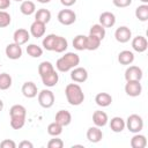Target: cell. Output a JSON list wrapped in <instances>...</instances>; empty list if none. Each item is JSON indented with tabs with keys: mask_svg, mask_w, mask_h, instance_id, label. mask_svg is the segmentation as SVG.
Masks as SVG:
<instances>
[{
	"mask_svg": "<svg viewBox=\"0 0 148 148\" xmlns=\"http://www.w3.org/2000/svg\"><path fill=\"white\" fill-rule=\"evenodd\" d=\"M65 95H66L67 102L73 106H77L82 104V102L84 101V94L82 91V88L77 83L67 84L65 88Z\"/></svg>",
	"mask_w": 148,
	"mask_h": 148,
	"instance_id": "1",
	"label": "cell"
},
{
	"mask_svg": "<svg viewBox=\"0 0 148 148\" xmlns=\"http://www.w3.org/2000/svg\"><path fill=\"white\" fill-rule=\"evenodd\" d=\"M80 64V57L74 52H67L65 56L59 58L56 62V67L59 72H68Z\"/></svg>",
	"mask_w": 148,
	"mask_h": 148,
	"instance_id": "2",
	"label": "cell"
},
{
	"mask_svg": "<svg viewBox=\"0 0 148 148\" xmlns=\"http://www.w3.org/2000/svg\"><path fill=\"white\" fill-rule=\"evenodd\" d=\"M125 126L132 133H139L143 128V120L139 114H131L125 121Z\"/></svg>",
	"mask_w": 148,
	"mask_h": 148,
	"instance_id": "3",
	"label": "cell"
},
{
	"mask_svg": "<svg viewBox=\"0 0 148 148\" xmlns=\"http://www.w3.org/2000/svg\"><path fill=\"white\" fill-rule=\"evenodd\" d=\"M38 103L44 109H50L54 104V95L49 89H43L38 92Z\"/></svg>",
	"mask_w": 148,
	"mask_h": 148,
	"instance_id": "4",
	"label": "cell"
},
{
	"mask_svg": "<svg viewBox=\"0 0 148 148\" xmlns=\"http://www.w3.org/2000/svg\"><path fill=\"white\" fill-rule=\"evenodd\" d=\"M57 17L58 21L64 25H71L76 21V14L72 9H61Z\"/></svg>",
	"mask_w": 148,
	"mask_h": 148,
	"instance_id": "5",
	"label": "cell"
},
{
	"mask_svg": "<svg viewBox=\"0 0 148 148\" xmlns=\"http://www.w3.org/2000/svg\"><path fill=\"white\" fill-rule=\"evenodd\" d=\"M114 38L119 43H127L132 38V31L128 27L121 25L114 31Z\"/></svg>",
	"mask_w": 148,
	"mask_h": 148,
	"instance_id": "6",
	"label": "cell"
},
{
	"mask_svg": "<svg viewBox=\"0 0 148 148\" xmlns=\"http://www.w3.org/2000/svg\"><path fill=\"white\" fill-rule=\"evenodd\" d=\"M141 91H142V86L140 81H126V84H125L126 95L131 97H136L141 94Z\"/></svg>",
	"mask_w": 148,
	"mask_h": 148,
	"instance_id": "7",
	"label": "cell"
},
{
	"mask_svg": "<svg viewBox=\"0 0 148 148\" xmlns=\"http://www.w3.org/2000/svg\"><path fill=\"white\" fill-rule=\"evenodd\" d=\"M142 69L138 66H130L125 71V80L126 81H141L142 79Z\"/></svg>",
	"mask_w": 148,
	"mask_h": 148,
	"instance_id": "8",
	"label": "cell"
},
{
	"mask_svg": "<svg viewBox=\"0 0 148 148\" xmlns=\"http://www.w3.org/2000/svg\"><path fill=\"white\" fill-rule=\"evenodd\" d=\"M5 53L9 59L16 60V59H20L22 56V47H21V45L16 44V43H10L6 46Z\"/></svg>",
	"mask_w": 148,
	"mask_h": 148,
	"instance_id": "9",
	"label": "cell"
},
{
	"mask_svg": "<svg viewBox=\"0 0 148 148\" xmlns=\"http://www.w3.org/2000/svg\"><path fill=\"white\" fill-rule=\"evenodd\" d=\"M71 79L74 81V82H77V83H82V82H86L87 79H88V72L86 68L83 67H74L71 72Z\"/></svg>",
	"mask_w": 148,
	"mask_h": 148,
	"instance_id": "10",
	"label": "cell"
},
{
	"mask_svg": "<svg viewBox=\"0 0 148 148\" xmlns=\"http://www.w3.org/2000/svg\"><path fill=\"white\" fill-rule=\"evenodd\" d=\"M54 121L58 123L59 125H61L62 127L65 126H68L72 121V114L69 111L67 110H59L57 113H56V117H54Z\"/></svg>",
	"mask_w": 148,
	"mask_h": 148,
	"instance_id": "11",
	"label": "cell"
},
{
	"mask_svg": "<svg viewBox=\"0 0 148 148\" xmlns=\"http://www.w3.org/2000/svg\"><path fill=\"white\" fill-rule=\"evenodd\" d=\"M103 138V132L98 126H91L88 128L87 131V139L89 142L92 143H97L102 140Z\"/></svg>",
	"mask_w": 148,
	"mask_h": 148,
	"instance_id": "12",
	"label": "cell"
},
{
	"mask_svg": "<svg viewBox=\"0 0 148 148\" xmlns=\"http://www.w3.org/2000/svg\"><path fill=\"white\" fill-rule=\"evenodd\" d=\"M30 38V32H28V30L21 28V29H17L14 31V35H13V39H14V43L18 44V45H23L25 44Z\"/></svg>",
	"mask_w": 148,
	"mask_h": 148,
	"instance_id": "13",
	"label": "cell"
},
{
	"mask_svg": "<svg viewBox=\"0 0 148 148\" xmlns=\"http://www.w3.org/2000/svg\"><path fill=\"white\" fill-rule=\"evenodd\" d=\"M132 47L134 51L139 52V53H142L147 50L148 47V42L146 39V37L143 36H136L132 39Z\"/></svg>",
	"mask_w": 148,
	"mask_h": 148,
	"instance_id": "14",
	"label": "cell"
},
{
	"mask_svg": "<svg viewBox=\"0 0 148 148\" xmlns=\"http://www.w3.org/2000/svg\"><path fill=\"white\" fill-rule=\"evenodd\" d=\"M21 91L23 94L24 97L27 98H34L37 96V86L31 82V81H28V82H24L22 88H21Z\"/></svg>",
	"mask_w": 148,
	"mask_h": 148,
	"instance_id": "15",
	"label": "cell"
},
{
	"mask_svg": "<svg viewBox=\"0 0 148 148\" xmlns=\"http://www.w3.org/2000/svg\"><path fill=\"white\" fill-rule=\"evenodd\" d=\"M116 23V16L111 12H103L99 15V24L104 28H111Z\"/></svg>",
	"mask_w": 148,
	"mask_h": 148,
	"instance_id": "16",
	"label": "cell"
},
{
	"mask_svg": "<svg viewBox=\"0 0 148 148\" xmlns=\"http://www.w3.org/2000/svg\"><path fill=\"white\" fill-rule=\"evenodd\" d=\"M45 30H46L45 24L42 22H38V21H34L30 25V35L35 38L43 37L45 34Z\"/></svg>",
	"mask_w": 148,
	"mask_h": 148,
	"instance_id": "17",
	"label": "cell"
},
{
	"mask_svg": "<svg viewBox=\"0 0 148 148\" xmlns=\"http://www.w3.org/2000/svg\"><path fill=\"white\" fill-rule=\"evenodd\" d=\"M40 77H42L43 84L46 86V87H54V86L58 83V81H59V75H58V73L56 72V69L52 71V72L49 73V74H45V75L40 76Z\"/></svg>",
	"mask_w": 148,
	"mask_h": 148,
	"instance_id": "18",
	"label": "cell"
},
{
	"mask_svg": "<svg viewBox=\"0 0 148 148\" xmlns=\"http://www.w3.org/2000/svg\"><path fill=\"white\" fill-rule=\"evenodd\" d=\"M108 120H109L108 114H106L104 111L97 110V111H95V112L92 113V121H94V124H95L96 126H98V127L105 126V125L108 124Z\"/></svg>",
	"mask_w": 148,
	"mask_h": 148,
	"instance_id": "19",
	"label": "cell"
},
{
	"mask_svg": "<svg viewBox=\"0 0 148 148\" xmlns=\"http://www.w3.org/2000/svg\"><path fill=\"white\" fill-rule=\"evenodd\" d=\"M95 102L98 106L106 108L112 103V96L108 92H98L95 96Z\"/></svg>",
	"mask_w": 148,
	"mask_h": 148,
	"instance_id": "20",
	"label": "cell"
},
{
	"mask_svg": "<svg viewBox=\"0 0 148 148\" xmlns=\"http://www.w3.org/2000/svg\"><path fill=\"white\" fill-rule=\"evenodd\" d=\"M125 120L121 117H113L110 120V128L114 133H120L125 128Z\"/></svg>",
	"mask_w": 148,
	"mask_h": 148,
	"instance_id": "21",
	"label": "cell"
},
{
	"mask_svg": "<svg viewBox=\"0 0 148 148\" xmlns=\"http://www.w3.org/2000/svg\"><path fill=\"white\" fill-rule=\"evenodd\" d=\"M118 61L121 65H131L134 61V53L130 50H124L118 54Z\"/></svg>",
	"mask_w": 148,
	"mask_h": 148,
	"instance_id": "22",
	"label": "cell"
},
{
	"mask_svg": "<svg viewBox=\"0 0 148 148\" xmlns=\"http://www.w3.org/2000/svg\"><path fill=\"white\" fill-rule=\"evenodd\" d=\"M51 20V12L45 8H40L37 12H35V21L42 22L44 24L49 23Z\"/></svg>",
	"mask_w": 148,
	"mask_h": 148,
	"instance_id": "23",
	"label": "cell"
},
{
	"mask_svg": "<svg viewBox=\"0 0 148 148\" xmlns=\"http://www.w3.org/2000/svg\"><path fill=\"white\" fill-rule=\"evenodd\" d=\"M68 47V42L65 37L62 36H57L56 42H54V46H53V51L57 53H61L64 51H66Z\"/></svg>",
	"mask_w": 148,
	"mask_h": 148,
	"instance_id": "24",
	"label": "cell"
},
{
	"mask_svg": "<svg viewBox=\"0 0 148 148\" xmlns=\"http://www.w3.org/2000/svg\"><path fill=\"white\" fill-rule=\"evenodd\" d=\"M147 146V139L145 135L135 133V135L131 139V147L132 148H145Z\"/></svg>",
	"mask_w": 148,
	"mask_h": 148,
	"instance_id": "25",
	"label": "cell"
},
{
	"mask_svg": "<svg viewBox=\"0 0 148 148\" xmlns=\"http://www.w3.org/2000/svg\"><path fill=\"white\" fill-rule=\"evenodd\" d=\"M20 10H21V13L23 15L29 16V15H31V14H34L36 12V6H35V3L32 1L23 0L21 6H20Z\"/></svg>",
	"mask_w": 148,
	"mask_h": 148,
	"instance_id": "26",
	"label": "cell"
},
{
	"mask_svg": "<svg viewBox=\"0 0 148 148\" xmlns=\"http://www.w3.org/2000/svg\"><path fill=\"white\" fill-rule=\"evenodd\" d=\"M101 39L96 36H92V35H89L87 36V44H86V50H89V51H95L101 45Z\"/></svg>",
	"mask_w": 148,
	"mask_h": 148,
	"instance_id": "27",
	"label": "cell"
},
{
	"mask_svg": "<svg viewBox=\"0 0 148 148\" xmlns=\"http://www.w3.org/2000/svg\"><path fill=\"white\" fill-rule=\"evenodd\" d=\"M135 16L139 21L141 22H146L148 20V5L143 3L139 7H136L135 9Z\"/></svg>",
	"mask_w": 148,
	"mask_h": 148,
	"instance_id": "28",
	"label": "cell"
},
{
	"mask_svg": "<svg viewBox=\"0 0 148 148\" xmlns=\"http://www.w3.org/2000/svg\"><path fill=\"white\" fill-rule=\"evenodd\" d=\"M105 34H106V32H105V28H104L103 25H101L99 23H98V24H94V25H91V27H90L89 35L96 36V37H98L101 40H103V39H104Z\"/></svg>",
	"mask_w": 148,
	"mask_h": 148,
	"instance_id": "29",
	"label": "cell"
},
{
	"mask_svg": "<svg viewBox=\"0 0 148 148\" xmlns=\"http://www.w3.org/2000/svg\"><path fill=\"white\" fill-rule=\"evenodd\" d=\"M86 44H87V36L84 35H77L73 39V46L77 51L86 50Z\"/></svg>",
	"mask_w": 148,
	"mask_h": 148,
	"instance_id": "30",
	"label": "cell"
},
{
	"mask_svg": "<svg viewBox=\"0 0 148 148\" xmlns=\"http://www.w3.org/2000/svg\"><path fill=\"white\" fill-rule=\"evenodd\" d=\"M9 116L10 117H25L27 116V110L23 105L21 104H15L10 108L9 110Z\"/></svg>",
	"mask_w": 148,
	"mask_h": 148,
	"instance_id": "31",
	"label": "cell"
},
{
	"mask_svg": "<svg viewBox=\"0 0 148 148\" xmlns=\"http://www.w3.org/2000/svg\"><path fill=\"white\" fill-rule=\"evenodd\" d=\"M56 38H57V35H54V34H50V35H47L46 37H44V39H43V42H42L43 47H44L46 51H53V46H54Z\"/></svg>",
	"mask_w": 148,
	"mask_h": 148,
	"instance_id": "32",
	"label": "cell"
},
{
	"mask_svg": "<svg viewBox=\"0 0 148 148\" xmlns=\"http://www.w3.org/2000/svg\"><path fill=\"white\" fill-rule=\"evenodd\" d=\"M27 53L32 58H39L43 54V49L36 44H29L27 46Z\"/></svg>",
	"mask_w": 148,
	"mask_h": 148,
	"instance_id": "33",
	"label": "cell"
},
{
	"mask_svg": "<svg viewBox=\"0 0 148 148\" xmlns=\"http://www.w3.org/2000/svg\"><path fill=\"white\" fill-rule=\"evenodd\" d=\"M12 86V76L8 73L0 74V90H7Z\"/></svg>",
	"mask_w": 148,
	"mask_h": 148,
	"instance_id": "34",
	"label": "cell"
},
{
	"mask_svg": "<svg viewBox=\"0 0 148 148\" xmlns=\"http://www.w3.org/2000/svg\"><path fill=\"white\" fill-rule=\"evenodd\" d=\"M52 71H54V67L50 61H42L38 66V73H39L40 76H43L45 74H49Z\"/></svg>",
	"mask_w": 148,
	"mask_h": 148,
	"instance_id": "35",
	"label": "cell"
},
{
	"mask_svg": "<svg viewBox=\"0 0 148 148\" xmlns=\"http://www.w3.org/2000/svg\"><path fill=\"white\" fill-rule=\"evenodd\" d=\"M47 133L50 135H52V136H58V135H60L62 133V126L59 125L58 123L53 121L47 126Z\"/></svg>",
	"mask_w": 148,
	"mask_h": 148,
	"instance_id": "36",
	"label": "cell"
},
{
	"mask_svg": "<svg viewBox=\"0 0 148 148\" xmlns=\"http://www.w3.org/2000/svg\"><path fill=\"white\" fill-rule=\"evenodd\" d=\"M25 124V117H10V126L14 130H21Z\"/></svg>",
	"mask_w": 148,
	"mask_h": 148,
	"instance_id": "37",
	"label": "cell"
},
{
	"mask_svg": "<svg viewBox=\"0 0 148 148\" xmlns=\"http://www.w3.org/2000/svg\"><path fill=\"white\" fill-rule=\"evenodd\" d=\"M10 15L5 10H0V28H6L10 24Z\"/></svg>",
	"mask_w": 148,
	"mask_h": 148,
	"instance_id": "38",
	"label": "cell"
},
{
	"mask_svg": "<svg viewBox=\"0 0 148 148\" xmlns=\"http://www.w3.org/2000/svg\"><path fill=\"white\" fill-rule=\"evenodd\" d=\"M47 147L49 148H62L64 147V141L56 136L54 139H51L47 142Z\"/></svg>",
	"mask_w": 148,
	"mask_h": 148,
	"instance_id": "39",
	"label": "cell"
},
{
	"mask_svg": "<svg viewBox=\"0 0 148 148\" xmlns=\"http://www.w3.org/2000/svg\"><path fill=\"white\" fill-rule=\"evenodd\" d=\"M112 2L118 8H125L132 3V0H112Z\"/></svg>",
	"mask_w": 148,
	"mask_h": 148,
	"instance_id": "40",
	"label": "cell"
},
{
	"mask_svg": "<svg viewBox=\"0 0 148 148\" xmlns=\"http://www.w3.org/2000/svg\"><path fill=\"white\" fill-rule=\"evenodd\" d=\"M0 147L1 148H15L16 147V143L13 140H10V139H6V140L1 141Z\"/></svg>",
	"mask_w": 148,
	"mask_h": 148,
	"instance_id": "41",
	"label": "cell"
},
{
	"mask_svg": "<svg viewBox=\"0 0 148 148\" xmlns=\"http://www.w3.org/2000/svg\"><path fill=\"white\" fill-rule=\"evenodd\" d=\"M10 6V0H0V9H7Z\"/></svg>",
	"mask_w": 148,
	"mask_h": 148,
	"instance_id": "42",
	"label": "cell"
},
{
	"mask_svg": "<svg viewBox=\"0 0 148 148\" xmlns=\"http://www.w3.org/2000/svg\"><path fill=\"white\" fill-rule=\"evenodd\" d=\"M18 147H20V148H32L34 146H32V143L29 142V141H22V142L18 143Z\"/></svg>",
	"mask_w": 148,
	"mask_h": 148,
	"instance_id": "43",
	"label": "cell"
},
{
	"mask_svg": "<svg viewBox=\"0 0 148 148\" xmlns=\"http://www.w3.org/2000/svg\"><path fill=\"white\" fill-rule=\"evenodd\" d=\"M60 2H61L65 7H71V6H73V5L76 2V0H60Z\"/></svg>",
	"mask_w": 148,
	"mask_h": 148,
	"instance_id": "44",
	"label": "cell"
},
{
	"mask_svg": "<svg viewBox=\"0 0 148 148\" xmlns=\"http://www.w3.org/2000/svg\"><path fill=\"white\" fill-rule=\"evenodd\" d=\"M39 3H49L51 0H37Z\"/></svg>",
	"mask_w": 148,
	"mask_h": 148,
	"instance_id": "45",
	"label": "cell"
},
{
	"mask_svg": "<svg viewBox=\"0 0 148 148\" xmlns=\"http://www.w3.org/2000/svg\"><path fill=\"white\" fill-rule=\"evenodd\" d=\"M2 109H3V102H2V99H0V112L2 111Z\"/></svg>",
	"mask_w": 148,
	"mask_h": 148,
	"instance_id": "46",
	"label": "cell"
},
{
	"mask_svg": "<svg viewBox=\"0 0 148 148\" xmlns=\"http://www.w3.org/2000/svg\"><path fill=\"white\" fill-rule=\"evenodd\" d=\"M141 2H143V3H148V0H140Z\"/></svg>",
	"mask_w": 148,
	"mask_h": 148,
	"instance_id": "47",
	"label": "cell"
},
{
	"mask_svg": "<svg viewBox=\"0 0 148 148\" xmlns=\"http://www.w3.org/2000/svg\"><path fill=\"white\" fill-rule=\"evenodd\" d=\"M14 1H17V2H22L23 0H14Z\"/></svg>",
	"mask_w": 148,
	"mask_h": 148,
	"instance_id": "48",
	"label": "cell"
}]
</instances>
